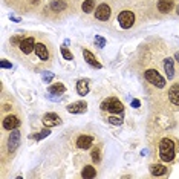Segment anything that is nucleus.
Returning <instances> with one entry per match:
<instances>
[{
	"mask_svg": "<svg viewBox=\"0 0 179 179\" xmlns=\"http://www.w3.org/2000/svg\"><path fill=\"white\" fill-rule=\"evenodd\" d=\"M77 92L81 97L87 95L89 93V80H78V83H77Z\"/></svg>",
	"mask_w": 179,
	"mask_h": 179,
	"instance_id": "nucleus-17",
	"label": "nucleus"
},
{
	"mask_svg": "<svg viewBox=\"0 0 179 179\" xmlns=\"http://www.w3.org/2000/svg\"><path fill=\"white\" fill-rule=\"evenodd\" d=\"M176 155V148H175V143L170 138H164L159 143V158L164 162H172L175 159Z\"/></svg>",
	"mask_w": 179,
	"mask_h": 179,
	"instance_id": "nucleus-4",
	"label": "nucleus"
},
{
	"mask_svg": "<svg viewBox=\"0 0 179 179\" xmlns=\"http://www.w3.org/2000/svg\"><path fill=\"white\" fill-rule=\"evenodd\" d=\"M81 9H83L86 14L92 12V11L95 9V2H93V0H86V2H83V5H81Z\"/></svg>",
	"mask_w": 179,
	"mask_h": 179,
	"instance_id": "nucleus-21",
	"label": "nucleus"
},
{
	"mask_svg": "<svg viewBox=\"0 0 179 179\" xmlns=\"http://www.w3.org/2000/svg\"><path fill=\"white\" fill-rule=\"evenodd\" d=\"M20 124H21V121H20V118H18L17 115H6V116L3 118V121H2V127H3L5 130L18 129Z\"/></svg>",
	"mask_w": 179,
	"mask_h": 179,
	"instance_id": "nucleus-7",
	"label": "nucleus"
},
{
	"mask_svg": "<svg viewBox=\"0 0 179 179\" xmlns=\"http://www.w3.org/2000/svg\"><path fill=\"white\" fill-rule=\"evenodd\" d=\"M64 90H66V87L63 83H55V84H51L48 87V92L51 95H61V93H64Z\"/></svg>",
	"mask_w": 179,
	"mask_h": 179,
	"instance_id": "nucleus-18",
	"label": "nucleus"
},
{
	"mask_svg": "<svg viewBox=\"0 0 179 179\" xmlns=\"http://www.w3.org/2000/svg\"><path fill=\"white\" fill-rule=\"evenodd\" d=\"M95 45H97L98 48H104V46H106V38L97 35V37H95Z\"/></svg>",
	"mask_w": 179,
	"mask_h": 179,
	"instance_id": "nucleus-27",
	"label": "nucleus"
},
{
	"mask_svg": "<svg viewBox=\"0 0 179 179\" xmlns=\"http://www.w3.org/2000/svg\"><path fill=\"white\" fill-rule=\"evenodd\" d=\"M101 110H104V112H110V113H123L124 106H123V103H121L118 98L110 97V98L104 100V101L101 103Z\"/></svg>",
	"mask_w": 179,
	"mask_h": 179,
	"instance_id": "nucleus-5",
	"label": "nucleus"
},
{
	"mask_svg": "<svg viewBox=\"0 0 179 179\" xmlns=\"http://www.w3.org/2000/svg\"><path fill=\"white\" fill-rule=\"evenodd\" d=\"M83 57H84V61H86V63H89L92 68H97V69H101V68H103V64H101V63L95 58V55L92 54L90 51H87V49H84V51H83Z\"/></svg>",
	"mask_w": 179,
	"mask_h": 179,
	"instance_id": "nucleus-14",
	"label": "nucleus"
},
{
	"mask_svg": "<svg viewBox=\"0 0 179 179\" xmlns=\"http://www.w3.org/2000/svg\"><path fill=\"white\" fill-rule=\"evenodd\" d=\"M49 135H51V130H49V127H48V129L41 130L40 133H37V135H34V138H35L37 141H40V139H43V138H46V136H49Z\"/></svg>",
	"mask_w": 179,
	"mask_h": 179,
	"instance_id": "nucleus-23",
	"label": "nucleus"
},
{
	"mask_svg": "<svg viewBox=\"0 0 179 179\" xmlns=\"http://www.w3.org/2000/svg\"><path fill=\"white\" fill-rule=\"evenodd\" d=\"M66 110L69 112V113H84L86 110H87V104H86V101H77V103H72L69 104Z\"/></svg>",
	"mask_w": 179,
	"mask_h": 179,
	"instance_id": "nucleus-12",
	"label": "nucleus"
},
{
	"mask_svg": "<svg viewBox=\"0 0 179 179\" xmlns=\"http://www.w3.org/2000/svg\"><path fill=\"white\" fill-rule=\"evenodd\" d=\"M35 57L38 58V61H41V63H45V64L49 66V64L52 63L54 57H55L54 46H52L48 40H45V38L37 40V43H35Z\"/></svg>",
	"mask_w": 179,
	"mask_h": 179,
	"instance_id": "nucleus-1",
	"label": "nucleus"
},
{
	"mask_svg": "<svg viewBox=\"0 0 179 179\" xmlns=\"http://www.w3.org/2000/svg\"><path fill=\"white\" fill-rule=\"evenodd\" d=\"M66 8V3L63 2V0H54L52 3H51V9L52 11H63Z\"/></svg>",
	"mask_w": 179,
	"mask_h": 179,
	"instance_id": "nucleus-22",
	"label": "nucleus"
},
{
	"mask_svg": "<svg viewBox=\"0 0 179 179\" xmlns=\"http://www.w3.org/2000/svg\"><path fill=\"white\" fill-rule=\"evenodd\" d=\"M164 69H165V73L168 77V80L175 78V61L172 57H165L164 58Z\"/></svg>",
	"mask_w": 179,
	"mask_h": 179,
	"instance_id": "nucleus-15",
	"label": "nucleus"
},
{
	"mask_svg": "<svg viewBox=\"0 0 179 179\" xmlns=\"http://www.w3.org/2000/svg\"><path fill=\"white\" fill-rule=\"evenodd\" d=\"M168 172V168L165 167V165H152L150 167V173L153 175V176H162V175H165Z\"/></svg>",
	"mask_w": 179,
	"mask_h": 179,
	"instance_id": "nucleus-19",
	"label": "nucleus"
},
{
	"mask_svg": "<svg viewBox=\"0 0 179 179\" xmlns=\"http://www.w3.org/2000/svg\"><path fill=\"white\" fill-rule=\"evenodd\" d=\"M92 144H93V138L89 136V135H81V136H78V139H77V147L81 148V150L90 148Z\"/></svg>",
	"mask_w": 179,
	"mask_h": 179,
	"instance_id": "nucleus-13",
	"label": "nucleus"
},
{
	"mask_svg": "<svg viewBox=\"0 0 179 179\" xmlns=\"http://www.w3.org/2000/svg\"><path fill=\"white\" fill-rule=\"evenodd\" d=\"M18 144H20V130H18V129H14V130H11L9 138H8V143H6L8 152L12 153V152L18 147Z\"/></svg>",
	"mask_w": 179,
	"mask_h": 179,
	"instance_id": "nucleus-8",
	"label": "nucleus"
},
{
	"mask_svg": "<svg viewBox=\"0 0 179 179\" xmlns=\"http://www.w3.org/2000/svg\"><path fill=\"white\" fill-rule=\"evenodd\" d=\"M61 55H63V57H64L66 60H72V58H73V55H72V52L69 51V49H68V48H64V46L61 48Z\"/></svg>",
	"mask_w": 179,
	"mask_h": 179,
	"instance_id": "nucleus-26",
	"label": "nucleus"
},
{
	"mask_svg": "<svg viewBox=\"0 0 179 179\" xmlns=\"http://www.w3.org/2000/svg\"><path fill=\"white\" fill-rule=\"evenodd\" d=\"M132 106H133V107H139V106H141V101H139V100H133V101H132Z\"/></svg>",
	"mask_w": 179,
	"mask_h": 179,
	"instance_id": "nucleus-30",
	"label": "nucleus"
},
{
	"mask_svg": "<svg viewBox=\"0 0 179 179\" xmlns=\"http://www.w3.org/2000/svg\"><path fill=\"white\" fill-rule=\"evenodd\" d=\"M41 78H43L45 83H51L52 78H54V73H52L51 71H45L43 73H41Z\"/></svg>",
	"mask_w": 179,
	"mask_h": 179,
	"instance_id": "nucleus-24",
	"label": "nucleus"
},
{
	"mask_svg": "<svg viewBox=\"0 0 179 179\" xmlns=\"http://www.w3.org/2000/svg\"><path fill=\"white\" fill-rule=\"evenodd\" d=\"M100 159H101V156H100V148H95V150L92 152V161L100 162Z\"/></svg>",
	"mask_w": 179,
	"mask_h": 179,
	"instance_id": "nucleus-28",
	"label": "nucleus"
},
{
	"mask_svg": "<svg viewBox=\"0 0 179 179\" xmlns=\"http://www.w3.org/2000/svg\"><path fill=\"white\" fill-rule=\"evenodd\" d=\"M175 58H176V61L179 63V52H176V55H175Z\"/></svg>",
	"mask_w": 179,
	"mask_h": 179,
	"instance_id": "nucleus-31",
	"label": "nucleus"
},
{
	"mask_svg": "<svg viewBox=\"0 0 179 179\" xmlns=\"http://www.w3.org/2000/svg\"><path fill=\"white\" fill-rule=\"evenodd\" d=\"M167 100L173 107H179V83H175L168 92H167Z\"/></svg>",
	"mask_w": 179,
	"mask_h": 179,
	"instance_id": "nucleus-10",
	"label": "nucleus"
},
{
	"mask_svg": "<svg viewBox=\"0 0 179 179\" xmlns=\"http://www.w3.org/2000/svg\"><path fill=\"white\" fill-rule=\"evenodd\" d=\"M145 81L156 90H161L165 87V78L161 75V72L158 71L156 68H147L145 71L143 72Z\"/></svg>",
	"mask_w": 179,
	"mask_h": 179,
	"instance_id": "nucleus-3",
	"label": "nucleus"
},
{
	"mask_svg": "<svg viewBox=\"0 0 179 179\" xmlns=\"http://www.w3.org/2000/svg\"><path fill=\"white\" fill-rule=\"evenodd\" d=\"M110 16H112V9H110V6L106 5V3L98 5V8L95 9V18H98V20H101V21L109 20Z\"/></svg>",
	"mask_w": 179,
	"mask_h": 179,
	"instance_id": "nucleus-9",
	"label": "nucleus"
},
{
	"mask_svg": "<svg viewBox=\"0 0 179 179\" xmlns=\"http://www.w3.org/2000/svg\"><path fill=\"white\" fill-rule=\"evenodd\" d=\"M43 124L46 127H57V125L61 124V118L57 115V113H46L43 115Z\"/></svg>",
	"mask_w": 179,
	"mask_h": 179,
	"instance_id": "nucleus-11",
	"label": "nucleus"
},
{
	"mask_svg": "<svg viewBox=\"0 0 179 179\" xmlns=\"http://www.w3.org/2000/svg\"><path fill=\"white\" fill-rule=\"evenodd\" d=\"M118 23L123 29H130L135 23V14L132 11H123L118 14Z\"/></svg>",
	"mask_w": 179,
	"mask_h": 179,
	"instance_id": "nucleus-6",
	"label": "nucleus"
},
{
	"mask_svg": "<svg viewBox=\"0 0 179 179\" xmlns=\"http://www.w3.org/2000/svg\"><path fill=\"white\" fill-rule=\"evenodd\" d=\"M0 68H3V69H11V68H12V64L3 58V60H0Z\"/></svg>",
	"mask_w": 179,
	"mask_h": 179,
	"instance_id": "nucleus-29",
	"label": "nucleus"
},
{
	"mask_svg": "<svg viewBox=\"0 0 179 179\" xmlns=\"http://www.w3.org/2000/svg\"><path fill=\"white\" fill-rule=\"evenodd\" d=\"M35 43H37L35 37H23V38L18 41V45L11 46V48H14V49L17 51V55H18V58H20V61H23V60H28L31 55L35 54Z\"/></svg>",
	"mask_w": 179,
	"mask_h": 179,
	"instance_id": "nucleus-2",
	"label": "nucleus"
},
{
	"mask_svg": "<svg viewBox=\"0 0 179 179\" xmlns=\"http://www.w3.org/2000/svg\"><path fill=\"white\" fill-rule=\"evenodd\" d=\"M173 8H175L173 0H159L158 2V9H159V12H162V14H168Z\"/></svg>",
	"mask_w": 179,
	"mask_h": 179,
	"instance_id": "nucleus-16",
	"label": "nucleus"
},
{
	"mask_svg": "<svg viewBox=\"0 0 179 179\" xmlns=\"http://www.w3.org/2000/svg\"><path fill=\"white\" fill-rule=\"evenodd\" d=\"M176 14H178V16H179V5H178V6H176Z\"/></svg>",
	"mask_w": 179,
	"mask_h": 179,
	"instance_id": "nucleus-32",
	"label": "nucleus"
},
{
	"mask_svg": "<svg viewBox=\"0 0 179 179\" xmlns=\"http://www.w3.org/2000/svg\"><path fill=\"white\" fill-rule=\"evenodd\" d=\"M81 176L83 178H95L97 176V170L92 167V165H86L84 168H83V172H81Z\"/></svg>",
	"mask_w": 179,
	"mask_h": 179,
	"instance_id": "nucleus-20",
	"label": "nucleus"
},
{
	"mask_svg": "<svg viewBox=\"0 0 179 179\" xmlns=\"http://www.w3.org/2000/svg\"><path fill=\"white\" fill-rule=\"evenodd\" d=\"M107 121L110 124H115V125H121L123 124V118H120V116H109Z\"/></svg>",
	"mask_w": 179,
	"mask_h": 179,
	"instance_id": "nucleus-25",
	"label": "nucleus"
}]
</instances>
